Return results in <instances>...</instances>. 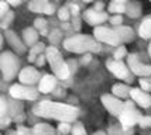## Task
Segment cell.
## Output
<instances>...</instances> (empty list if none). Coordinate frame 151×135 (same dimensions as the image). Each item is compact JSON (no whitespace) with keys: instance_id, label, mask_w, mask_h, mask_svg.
<instances>
[{"instance_id":"obj_12","label":"cell","mask_w":151,"mask_h":135,"mask_svg":"<svg viewBox=\"0 0 151 135\" xmlns=\"http://www.w3.org/2000/svg\"><path fill=\"white\" fill-rule=\"evenodd\" d=\"M102 103H103V106H105L112 114H119V113H122V110H123L122 101H119L116 97L109 96V94L102 96Z\"/></svg>"},{"instance_id":"obj_34","label":"cell","mask_w":151,"mask_h":135,"mask_svg":"<svg viewBox=\"0 0 151 135\" xmlns=\"http://www.w3.org/2000/svg\"><path fill=\"white\" fill-rule=\"evenodd\" d=\"M54 11H55V7H54V4H51V3H47L45 7H44V10H42V13H45V14H52Z\"/></svg>"},{"instance_id":"obj_9","label":"cell","mask_w":151,"mask_h":135,"mask_svg":"<svg viewBox=\"0 0 151 135\" xmlns=\"http://www.w3.org/2000/svg\"><path fill=\"white\" fill-rule=\"evenodd\" d=\"M83 19L91 24V26H98V24H102L107 20V14L103 13V11H96V10H88L85 14H83Z\"/></svg>"},{"instance_id":"obj_21","label":"cell","mask_w":151,"mask_h":135,"mask_svg":"<svg viewBox=\"0 0 151 135\" xmlns=\"http://www.w3.org/2000/svg\"><path fill=\"white\" fill-rule=\"evenodd\" d=\"M109 11H112V13H122V11H126L124 3L113 1V3H110V6H109Z\"/></svg>"},{"instance_id":"obj_1","label":"cell","mask_w":151,"mask_h":135,"mask_svg":"<svg viewBox=\"0 0 151 135\" xmlns=\"http://www.w3.org/2000/svg\"><path fill=\"white\" fill-rule=\"evenodd\" d=\"M34 113L37 116L45 117V118H52V120L66 121V122L76 120V117L79 116V110L76 107H72V106H68V104L64 103L50 101V100L40 101L34 107Z\"/></svg>"},{"instance_id":"obj_18","label":"cell","mask_w":151,"mask_h":135,"mask_svg":"<svg viewBox=\"0 0 151 135\" xmlns=\"http://www.w3.org/2000/svg\"><path fill=\"white\" fill-rule=\"evenodd\" d=\"M116 32H117L120 41H122V39H123V41H130V39L133 38V31L130 30V28L122 27V28H117V30H116Z\"/></svg>"},{"instance_id":"obj_13","label":"cell","mask_w":151,"mask_h":135,"mask_svg":"<svg viewBox=\"0 0 151 135\" xmlns=\"http://www.w3.org/2000/svg\"><path fill=\"white\" fill-rule=\"evenodd\" d=\"M38 31L35 30V28H33V27H28V28H26L24 31H23V39H24V44L27 45V46H33L34 44H37L38 42Z\"/></svg>"},{"instance_id":"obj_4","label":"cell","mask_w":151,"mask_h":135,"mask_svg":"<svg viewBox=\"0 0 151 135\" xmlns=\"http://www.w3.org/2000/svg\"><path fill=\"white\" fill-rule=\"evenodd\" d=\"M20 61L13 52H1L0 54V72L4 80H13L16 75L19 73Z\"/></svg>"},{"instance_id":"obj_40","label":"cell","mask_w":151,"mask_h":135,"mask_svg":"<svg viewBox=\"0 0 151 135\" xmlns=\"http://www.w3.org/2000/svg\"><path fill=\"white\" fill-rule=\"evenodd\" d=\"M114 1H120V3H124L126 0H114Z\"/></svg>"},{"instance_id":"obj_20","label":"cell","mask_w":151,"mask_h":135,"mask_svg":"<svg viewBox=\"0 0 151 135\" xmlns=\"http://www.w3.org/2000/svg\"><path fill=\"white\" fill-rule=\"evenodd\" d=\"M13 19H14V13L13 11H7L3 17H1V23H0V27L3 28V30H7V27L12 24V21H13Z\"/></svg>"},{"instance_id":"obj_30","label":"cell","mask_w":151,"mask_h":135,"mask_svg":"<svg viewBox=\"0 0 151 135\" xmlns=\"http://www.w3.org/2000/svg\"><path fill=\"white\" fill-rule=\"evenodd\" d=\"M9 135H34L33 134V131L30 132V129H27V128H23V127H20L17 131H14V132H10Z\"/></svg>"},{"instance_id":"obj_38","label":"cell","mask_w":151,"mask_h":135,"mask_svg":"<svg viewBox=\"0 0 151 135\" xmlns=\"http://www.w3.org/2000/svg\"><path fill=\"white\" fill-rule=\"evenodd\" d=\"M6 1L10 4V6H19V4H21L24 0H6Z\"/></svg>"},{"instance_id":"obj_39","label":"cell","mask_w":151,"mask_h":135,"mask_svg":"<svg viewBox=\"0 0 151 135\" xmlns=\"http://www.w3.org/2000/svg\"><path fill=\"white\" fill-rule=\"evenodd\" d=\"M1 46H3V35L0 34V49H1Z\"/></svg>"},{"instance_id":"obj_7","label":"cell","mask_w":151,"mask_h":135,"mask_svg":"<svg viewBox=\"0 0 151 135\" xmlns=\"http://www.w3.org/2000/svg\"><path fill=\"white\" fill-rule=\"evenodd\" d=\"M19 80H20V83H23V84L33 86L37 82H40V72L35 68H33V66L23 68L19 73Z\"/></svg>"},{"instance_id":"obj_25","label":"cell","mask_w":151,"mask_h":135,"mask_svg":"<svg viewBox=\"0 0 151 135\" xmlns=\"http://www.w3.org/2000/svg\"><path fill=\"white\" fill-rule=\"evenodd\" d=\"M127 91H129L127 87L123 86V84H114V86H113V93L117 94V96H126Z\"/></svg>"},{"instance_id":"obj_27","label":"cell","mask_w":151,"mask_h":135,"mask_svg":"<svg viewBox=\"0 0 151 135\" xmlns=\"http://www.w3.org/2000/svg\"><path fill=\"white\" fill-rule=\"evenodd\" d=\"M59 39H61V31H58V30H54V31L50 34V41H51V44H52V45L58 44Z\"/></svg>"},{"instance_id":"obj_42","label":"cell","mask_w":151,"mask_h":135,"mask_svg":"<svg viewBox=\"0 0 151 135\" xmlns=\"http://www.w3.org/2000/svg\"><path fill=\"white\" fill-rule=\"evenodd\" d=\"M96 135H103V134H102V132H98V134H96Z\"/></svg>"},{"instance_id":"obj_19","label":"cell","mask_w":151,"mask_h":135,"mask_svg":"<svg viewBox=\"0 0 151 135\" xmlns=\"http://www.w3.org/2000/svg\"><path fill=\"white\" fill-rule=\"evenodd\" d=\"M136 121V116H134V111H124L122 114V122L124 124V127L127 125H133Z\"/></svg>"},{"instance_id":"obj_8","label":"cell","mask_w":151,"mask_h":135,"mask_svg":"<svg viewBox=\"0 0 151 135\" xmlns=\"http://www.w3.org/2000/svg\"><path fill=\"white\" fill-rule=\"evenodd\" d=\"M4 37H6L7 42L12 45V48H13L16 52H19V54H24V52H26V44L21 42V39L19 38V35L14 31L7 30V31L4 32Z\"/></svg>"},{"instance_id":"obj_41","label":"cell","mask_w":151,"mask_h":135,"mask_svg":"<svg viewBox=\"0 0 151 135\" xmlns=\"http://www.w3.org/2000/svg\"><path fill=\"white\" fill-rule=\"evenodd\" d=\"M85 3H89V1H93V0H83Z\"/></svg>"},{"instance_id":"obj_10","label":"cell","mask_w":151,"mask_h":135,"mask_svg":"<svg viewBox=\"0 0 151 135\" xmlns=\"http://www.w3.org/2000/svg\"><path fill=\"white\" fill-rule=\"evenodd\" d=\"M57 86V76L55 75H44L40 79L38 83V91L41 93H51Z\"/></svg>"},{"instance_id":"obj_15","label":"cell","mask_w":151,"mask_h":135,"mask_svg":"<svg viewBox=\"0 0 151 135\" xmlns=\"http://www.w3.org/2000/svg\"><path fill=\"white\" fill-rule=\"evenodd\" d=\"M132 96H133V99H134L140 106H143V107H148V106L151 104L150 96H147V94L143 93L141 90H138V89L132 90Z\"/></svg>"},{"instance_id":"obj_2","label":"cell","mask_w":151,"mask_h":135,"mask_svg":"<svg viewBox=\"0 0 151 135\" xmlns=\"http://www.w3.org/2000/svg\"><path fill=\"white\" fill-rule=\"evenodd\" d=\"M64 48L73 54H83V52H99L102 46L92 37L81 34V35H73L66 38L64 41Z\"/></svg>"},{"instance_id":"obj_23","label":"cell","mask_w":151,"mask_h":135,"mask_svg":"<svg viewBox=\"0 0 151 135\" xmlns=\"http://www.w3.org/2000/svg\"><path fill=\"white\" fill-rule=\"evenodd\" d=\"M71 124L69 122H66V121H61V124L58 125V132L61 135H66V134H69L71 132Z\"/></svg>"},{"instance_id":"obj_3","label":"cell","mask_w":151,"mask_h":135,"mask_svg":"<svg viewBox=\"0 0 151 135\" xmlns=\"http://www.w3.org/2000/svg\"><path fill=\"white\" fill-rule=\"evenodd\" d=\"M45 58L47 62L50 64L51 69H52L54 75L57 76V79H61V80H65L69 76V68H68V64H66L62 55L59 54V51L55 48V46H48L45 48Z\"/></svg>"},{"instance_id":"obj_26","label":"cell","mask_w":151,"mask_h":135,"mask_svg":"<svg viewBox=\"0 0 151 135\" xmlns=\"http://www.w3.org/2000/svg\"><path fill=\"white\" fill-rule=\"evenodd\" d=\"M58 17L59 20H62V21H66V20L71 17V13H69V10H68V7H61L58 10Z\"/></svg>"},{"instance_id":"obj_32","label":"cell","mask_w":151,"mask_h":135,"mask_svg":"<svg viewBox=\"0 0 151 135\" xmlns=\"http://www.w3.org/2000/svg\"><path fill=\"white\" fill-rule=\"evenodd\" d=\"M9 11V3L7 1H0V19Z\"/></svg>"},{"instance_id":"obj_5","label":"cell","mask_w":151,"mask_h":135,"mask_svg":"<svg viewBox=\"0 0 151 135\" xmlns=\"http://www.w3.org/2000/svg\"><path fill=\"white\" fill-rule=\"evenodd\" d=\"M10 96L16 100H37L38 99V90L33 86H27L23 83L13 84L10 87Z\"/></svg>"},{"instance_id":"obj_33","label":"cell","mask_w":151,"mask_h":135,"mask_svg":"<svg viewBox=\"0 0 151 135\" xmlns=\"http://www.w3.org/2000/svg\"><path fill=\"white\" fill-rule=\"evenodd\" d=\"M10 122H12V118H10V117H7V116L0 117V128H6Z\"/></svg>"},{"instance_id":"obj_22","label":"cell","mask_w":151,"mask_h":135,"mask_svg":"<svg viewBox=\"0 0 151 135\" xmlns=\"http://www.w3.org/2000/svg\"><path fill=\"white\" fill-rule=\"evenodd\" d=\"M42 51H45V45L42 44V42H37V44H34L33 46H31V49H30V54L31 55H40Z\"/></svg>"},{"instance_id":"obj_16","label":"cell","mask_w":151,"mask_h":135,"mask_svg":"<svg viewBox=\"0 0 151 135\" xmlns=\"http://www.w3.org/2000/svg\"><path fill=\"white\" fill-rule=\"evenodd\" d=\"M47 3H48V0H31L28 3V9L33 13H42Z\"/></svg>"},{"instance_id":"obj_35","label":"cell","mask_w":151,"mask_h":135,"mask_svg":"<svg viewBox=\"0 0 151 135\" xmlns=\"http://www.w3.org/2000/svg\"><path fill=\"white\" fill-rule=\"evenodd\" d=\"M45 61H47V58H45V55H37V58H35V64H37V66H42V65L45 64Z\"/></svg>"},{"instance_id":"obj_43","label":"cell","mask_w":151,"mask_h":135,"mask_svg":"<svg viewBox=\"0 0 151 135\" xmlns=\"http://www.w3.org/2000/svg\"><path fill=\"white\" fill-rule=\"evenodd\" d=\"M150 52H151V46H150Z\"/></svg>"},{"instance_id":"obj_31","label":"cell","mask_w":151,"mask_h":135,"mask_svg":"<svg viewBox=\"0 0 151 135\" xmlns=\"http://www.w3.org/2000/svg\"><path fill=\"white\" fill-rule=\"evenodd\" d=\"M124 55H126V48L124 46H119L117 49H116V52H114V59H119V61H120Z\"/></svg>"},{"instance_id":"obj_29","label":"cell","mask_w":151,"mask_h":135,"mask_svg":"<svg viewBox=\"0 0 151 135\" xmlns=\"http://www.w3.org/2000/svg\"><path fill=\"white\" fill-rule=\"evenodd\" d=\"M47 27V21L44 19H37L35 21H34V28L35 30H42V28H45Z\"/></svg>"},{"instance_id":"obj_28","label":"cell","mask_w":151,"mask_h":135,"mask_svg":"<svg viewBox=\"0 0 151 135\" xmlns=\"http://www.w3.org/2000/svg\"><path fill=\"white\" fill-rule=\"evenodd\" d=\"M71 131H72V135H86V131L82 127V124H75Z\"/></svg>"},{"instance_id":"obj_17","label":"cell","mask_w":151,"mask_h":135,"mask_svg":"<svg viewBox=\"0 0 151 135\" xmlns=\"http://www.w3.org/2000/svg\"><path fill=\"white\" fill-rule=\"evenodd\" d=\"M140 35L143 38H150L151 37V19H147L140 27Z\"/></svg>"},{"instance_id":"obj_37","label":"cell","mask_w":151,"mask_h":135,"mask_svg":"<svg viewBox=\"0 0 151 135\" xmlns=\"http://www.w3.org/2000/svg\"><path fill=\"white\" fill-rule=\"evenodd\" d=\"M110 23L114 24V26H119V24L122 23V17H120V16H113L112 19H110Z\"/></svg>"},{"instance_id":"obj_24","label":"cell","mask_w":151,"mask_h":135,"mask_svg":"<svg viewBox=\"0 0 151 135\" xmlns=\"http://www.w3.org/2000/svg\"><path fill=\"white\" fill-rule=\"evenodd\" d=\"M7 113H9V103L4 97L0 96V117L7 116Z\"/></svg>"},{"instance_id":"obj_14","label":"cell","mask_w":151,"mask_h":135,"mask_svg":"<svg viewBox=\"0 0 151 135\" xmlns=\"http://www.w3.org/2000/svg\"><path fill=\"white\" fill-rule=\"evenodd\" d=\"M33 134L34 135H55V129L45 122H40L35 124L33 127Z\"/></svg>"},{"instance_id":"obj_36","label":"cell","mask_w":151,"mask_h":135,"mask_svg":"<svg viewBox=\"0 0 151 135\" xmlns=\"http://www.w3.org/2000/svg\"><path fill=\"white\" fill-rule=\"evenodd\" d=\"M69 13L76 17V16L79 14V7L76 6V4H72V6H71V9H69Z\"/></svg>"},{"instance_id":"obj_6","label":"cell","mask_w":151,"mask_h":135,"mask_svg":"<svg viewBox=\"0 0 151 135\" xmlns=\"http://www.w3.org/2000/svg\"><path fill=\"white\" fill-rule=\"evenodd\" d=\"M93 35L100 42H106V44H110V45L120 44V38H119L117 32L110 30V28H106V27H102V26L96 27L95 31H93Z\"/></svg>"},{"instance_id":"obj_11","label":"cell","mask_w":151,"mask_h":135,"mask_svg":"<svg viewBox=\"0 0 151 135\" xmlns=\"http://www.w3.org/2000/svg\"><path fill=\"white\" fill-rule=\"evenodd\" d=\"M107 66L109 69L119 77V79H127L129 77V69L126 68V65L119 61V59H114V61H109L107 62Z\"/></svg>"}]
</instances>
